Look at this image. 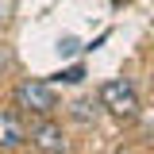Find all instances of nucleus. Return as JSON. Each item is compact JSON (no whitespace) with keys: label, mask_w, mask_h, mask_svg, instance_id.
<instances>
[{"label":"nucleus","mask_w":154,"mask_h":154,"mask_svg":"<svg viewBox=\"0 0 154 154\" xmlns=\"http://www.w3.org/2000/svg\"><path fill=\"white\" fill-rule=\"evenodd\" d=\"M119 154H135V150H119Z\"/></svg>","instance_id":"10"},{"label":"nucleus","mask_w":154,"mask_h":154,"mask_svg":"<svg viewBox=\"0 0 154 154\" xmlns=\"http://www.w3.org/2000/svg\"><path fill=\"white\" fill-rule=\"evenodd\" d=\"M16 104L23 112H35V116H50L58 108V93L54 85H46V81H23L16 89Z\"/></svg>","instance_id":"2"},{"label":"nucleus","mask_w":154,"mask_h":154,"mask_svg":"<svg viewBox=\"0 0 154 154\" xmlns=\"http://www.w3.org/2000/svg\"><path fill=\"white\" fill-rule=\"evenodd\" d=\"M12 16V0H0V19H8Z\"/></svg>","instance_id":"8"},{"label":"nucleus","mask_w":154,"mask_h":154,"mask_svg":"<svg viewBox=\"0 0 154 154\" xmlns=\"http://www.w3.org/2000/svg\"><path fill=\"white\" fill-rule=\"evenodd\" d=\"M0 66H4V50H0Z\"/></svg>","instance_id":"9"},{"label":"nucleus","mask_w":154,"mask_h":154,"mask_svg":"<svg viewBox=\"0 0 154 154\" xmlns=\"http://www.w3.org/2000/svg\"><path fill=\"white\" fill-rule=\"evenodd\" d=\"M81 77H85V69H81V66H69V69H62V73H58V81H66V85H77Z\"/></svg>","instance_id":"6"},{"label":"nucleus","mask_w":154,"mask_h":154,"mask_svg":"<svg viewBox=\"0 0 154 154\" xmlns=\"http://www.w3.org/2000/svg\"><path fill=\"white\" fill-rule=\"evenodd\" d=\"M27 143V127L19 123L16 116L0 112V150H16V146H23Z\"/></svg>","instance_id":"4"},{"label":"nucleus","mask_w":154,"mask_h":154,"mask_svg":"<svg viewBox=\"0 0 154 154\" xmlns=\"http://www.w3.org/2000/svg\"><path fill=\"white\" fill-rule=\"evenodd\" d=\"M31 143H35L38 150H46V154H66V135H62V127L50 123V119H42V123L31 127Z\"/></svg>","instance_id":"3"},{"label":"nucleus","mask_w":154,"mask_h":154,"mask_svg":"<svg viewBox=\"0 0 154 154\" xmlns=\"http://www.w3.org/2000/svg\"><path fill=\"white\" fill-rule=\"evenodd\" d=\"M69 116L81 119V123H89V119H96V108H93V100H73L69 104Z\"/></svg>","instance_id":"5"},{"label":"nucleus","mask_w":154,"mask_h":154,"mask_svg":"<svg viewBox=\"0 0 154 154\" xmlns=\"http://www.w3.org/2000/svg\"><path fill=\"white\" fill-rule=\"evenodd\" d=\"M58 50H62V54H77V50H81V42H77V38H62V42H58Z\"/></svg>","instance_id":"7"},{"label":"nucleus","mask_w":154,"mask_h":154,"mask_svg":"<svg viewBox=\"0 0 154 154\" xmlns=\"http://www.w3.org/2000/svg\"><path fill=\"white\" fill-rule=\"evenodd\" d=\"M100 104L112 116H119V119H135L139 116V93H135L131 81H123V77H112V81L100 85Z\"/></svg>","instance_id":"1"}]
</instances>
